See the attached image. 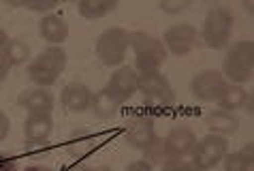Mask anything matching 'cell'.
Returning a JSON list of instances; mask_svg holds the SVG:
<instances>
[{
    "label": "cell",
    "instance_id": "obj_29",
    "mask_svg": "<svg viewBox=\"0 0 254 171\" xmlns=\"http://www.w3.org/2000/svg\"><path fill=\"white\" fill-rule=\"evenodd\" d=\"M124 171H152V165L147 161H132Z\"/></svg>",
    "mask_w": 254,
    "mask_h": 171
},
{
    "label": "cell",
    "instance_id": "obj_23",
    "mask_svg": "<svg viewBox=\"0 0 254 171\" xmlns=\"http://www.w3.org/2000/svg\"><path fill=\"white\" fill-rule=\"evenodd\" d=\"M143 156H145L143 161H147L150 165H156V163H160L162 156H165V150H162V141L156 139L154 144H150V146L143 150Z\"/></svg>",
    "mask_w": 254,
    "mask_h": 171
},
{
    "label": "cell",
    "instance_id": "obj_5",
    "mask_svg": "<svg viewBox=\"0 0 254 171\" xmlns=\"http://www.w3.org/2000/svg\"><path fill=\"white\" fill-rule=\"evenodd\" d=\"M252 60H254V45L252 41H239L235 43L227 56H224V77L233 84L242 86L252 77Z\"/></svg>",
    "mask_w": 254,
    "mask_h": 171
},
{
    "label": "cell",
    "instance_id": "obj_18",
    "mask_svg": "<svg viewBox=\"0 0 254 171\" xmlns=\"http://www.w3.org/2000/svg\"><path fill=\"white\" fill-rule=\"evenodd\" d=\"M248 96L250 94L244 90V86H239V84H227V88H224L222 94L218 96V105H220V109L233 113L235 109H242Z\"/></svg>",
    "mask_w": 254,
    "mask_h": 171
},
{
    "label": "cell",
    "instance_id": "obj_31",
    "mask_svg": "<svg viewBox=\"0 0 254 171\" xmlns=\"http://www.w3.org/2000/svg\"><path fill=\"white\" fill-rule=\"evenodd\" d=\"M6 41H9V37H6L4 28H2V26H0V52H2V47L6 45Z\"/></svg>",
    "mask_w": 254,
    "mask_h": 171
},
{
    "label": "cell",
    "instance_id": "obj_16",
    "mask_svg": "<svg viewBox=\"0 0 254 171\" xmlns=\"http://www.w3.org/2000/svg\"><path fill=\"white\" fill-rule=\"evenodd\" d=\"M39 32H41V37L47 43H52V45H60V43H64L68 39V28L64 24V19L60 15H54V13H47V15L41 19Z\"/></svg>",
    "mask_w": 254,
    "mask_h": 171
},
{
    "label": "cell",
    "instance_id": "obj_15",
    "mask_svg": "<svg viewBox=\"0 0 254 171\" xmlns=\"http://www.w3.org/2000/svg\"><path fill=\"white\" fill-rule=\"evenodd\" d=\"M17 105L24 107L28 113H52L54 111V94L45 88H32L19 94Z\"/></svg>",
    "mask_w": 254,
    "mask_h": 171
},
{
    "label": "cell",
    "instance_id": "obj_10",
    "mask_svg": "<svg viewBox=\"0 0 254 171\" xmlns=\"http://www.w3.org/2000/svg\"><path fill=\"white\" fill-rule=\"evenodd\" d=\"M194 146H196L194 131L188 126H175L162 139V150H165L167 159H182V156L192 152Z\"/></svg>",
    "mask_w": 254,
    "mask_h": 171
},
{
    "label": "cell",
    "instance_id": "obj_22",
    "mask_svg": "<svg viewBox=\"0 0 254 171\" xmlns=\"http://www.w3.org/2000/svg\"><path fill=\"white\" fill-rule=\"evenodd\" d=\"M252 161H248L242 154V150L224 156V171H250Z\"/></svg>",
    "mask_w": 254,
    "mask_h": 171
},
{
    "label": "cell",
    "instance_id": "obj_28",
    "mask_svg": "<svg viewBox=\"0 0 254 171\" xmlns=\"http://www.w3.org/2000/svg\"><path fill=\"white\" fill-rule=\"evenodd\" d=\"M188 2H160V9L167 13H178L182 9H186Z\"/></svg>",
    "mask_w": 254,
    "mask_h": 171
},
{
    "label": "cell",
    "instance_id": "obj_32",
    "mask_svg": "<svg viewBox=\"0 0 254 171\" xmlns=\"http://www.w3.org/2000/svg\"><path fill=\"white\" fill-rule=\"evenodd\" d=\"M24 171H52V169H47L43 165H30V167H26Z\"/></svg>",
    "mask_w": 254,
    "mask_h": 171
},
{
    "label": "cell",
    "instance_id": "obj_17",
    "mask_svg": "<svg viewBox=\"0 0 254 171\" xmlns=\"http://www.w3.org/2000/svg\"><path fill=\"white\" fill-rule=\"evenodd\" d=\"M239 126V120L233 116L231 111H224V109H216L207 116V128L211 131V135H229V133H235Z\"/></svg>",
    "mask_w": 254,
    "mask_h": 171
},
{
    "label": "cell",
    "instance_id": "obj_33",
    "mask_svg": "<svg viewBox=\"0 0 254 171\" xmlns=\"http://www.w3.org/2000/svg\"><path fill=\"white\" fill-rule=\"evenodd\" d=\"M86 171H114V169L107 167V165H98V167H88Z\"/></svg>",
    "mask_w": 254,
    "mask_h": 171
},
{
    "label": "cell",
    "instance_id": "obj_4",
    "mask_svg": "<svg viewBox=\"0 0 254 171\" xmlns=\"http://www.w3.org/2000/svg\"><path fill=\"white\" fill-rule=\"evenodd\" d=\"M233 30V13L227 6H214L201 26V39L211 49L227 47Z\"/></svg>",
    "mask_w": 254,
    "mask_h": 171
},
{
    "label": "cell",
    "instance_id": "obj_3",
    "mask_svg": "<svg viewBox=\"0 0 254 171\" xmlns=\"http://www.w3.org/2000/svg\"><path fill=\"white\" fill-rule=\"evenodd\" d=\"M130 47V32L124 28H107L96 41V56L105 67H122Z\"/></svg>",
    "mask_w": 254,
    "mask_h": 171
},
{
    "label": "cell",
    "instance_id": "obj_34",
    "mask_svg": "<svg viewBox=\"0 0 254 171\" xmlns=\"http://www.w3.org/2000/svg\"><path fill=\"white\" fill-rule=\"evenodd\" d=\"M194 171H201V169H194Z\"/></svg>",
    "mask_w": 254,
    "mask_h": 171
},
{
    "label": "cell",
    "instance_id": "obj_19",
    "mask_svg": "<svg viewBox=\"0 0 254 171\" xmlns=\"http://www.w3.org/2000/svg\"><path fill=\"white\" fill-rule=\"evenodd\" d=\"M0 56L6 60L9 67H19V64H24L28 60L30 47H28V43H24L22 39H13V41H6V45L2 47Z\"/></svg>",
    "mask_w": 254,
    "mask_h": 171
},
{
    "label": "cell",
    "instance_id": "obj_26",
    "mask_svg": "<svg viewBox=\"0 0 254 171\" xmlns=\"http://www.w3.org/2000/svg\"><path fill=\"white\" fill-rule=\"evenodd\" d=\"M0 171H17V159L11 154H0Z\"/></svg>",
    "mask_w": 254,
    "mask_h": 171
},
{
    "label": "cell",
    "instance_id": "obj_1",
    "mask_svg": "<svg viewBox=\"0 0 254 171\" xmlns=\"http://www.w3.org/2000/svg\"><path fill=\"white\" fill-rule=\"evenodd\" d=\"M130 45L135 49V71L137 75L158 73L167 60V49L162 41L150 37L147 32H130Z\"/></svg>",
    "mask_w": 254,
    "mask_h": 171
},
{
    "label": "cell",
    "instance_id": "obj_21",
    "mask_svg": "<svg viewBox=\"0 0 254 171\" xmlns=\"http://www.w3.org/2000/svg\"><path fill=\"white\" fill-rule=\"evenodd\" d=\"M114 9H116L114 0H81V2L77 4V11H79L86 19L105 17L109 11H114Z\"/></svg>",
    "mask_w": 254,
    "mask_h": 171
},
{
    "label": "cell",
    "instance_id": "obj_2",
    "mask_svg": "<svg viewBox=\"0 0 254 171\" xmlns=\"http://www.w3.org/2000/svg\"><path fill=\"white\" fill-rule=\"evenodd\" d=\"M64 67H66V52L60 45H52L43 49L37 58L28 64V77L37 86L45 88V86L56 84Z\"/></svg>",
    "mask_w": 254,
    "mask_h": 171
},
{
    "label": "cell",
    "instance_id": "obj_20",
    "mask_svg": "<svg viewBox=\"0 0 254 171\" xmlns=\"http://www.w3.org/2000/svg\"><path fill=\"white\" fill-rule=\"evenodd\" d=\"M122 105L118 101V98L111 94V92L105 88L101 92H96V94L92 96V109L98 118H111V116H116V111H118V107Z\"/></svg>",
    "mask_w": 254,
    "mask_h": 171
},
{
    "label": "cell",
    "instance_id": "obj_30",
    "mask_svg": "<svg viewBox=\"0 0 254 171\" xmlns=\"http://www.w3.org/2000/svg\"><path fill=\"white\" fill-rule=\"evenodd\" d=\"M9 64H6V60L2 58V56H0V84H2L4 80H6V75H9Z\"/></svg>",
    "mask_w": 254,
    "mask_h": 171
},
{
    "label": "cell",
    "instance_id": "obj_27",
    "mask_svg": "<svg viewBox=\"0 0 254 171\" xmlns=\"http://www.w3.org/2000/svg\"><path fill=\"white\" fill-rule=\"evenodd\" d=\"M9 128H11V122H9V118H6V113L0 109V141H2L6 135H9Z\"/></svg>",
    "mask_w": 254,
    "mask_h": 171
},
{
    "label": "cell",
    "instance_id": "obj_12",
    "mask_svg": "<svg viewBox=\"0 0 254 171\" xmlns=\"http://www.w3.org/2000/svg\"><path fill=\"white\" fill-rule=\"evenodd\" d=\"M92 92H90L88 86L83 84H68L64 86L60 94V103L64 107V111H70V113H81L92 107Z\"/></svg>",
    "mask_w": 254,
    "mask_h": 171
},
{
    "label": "cell",
    "instance_id": "obj_6",
    "mask_svg": "<svg viewBox=\"0 0 254 171\" xmlns=\"http://www.w3.org/2000/svg\"><path fill=\"white\" fill-rule=\"evenodd\" d=\"M229 152V139L222 135H207L192 148V167L201 171L214 169L218 163L224 161Z\"/></svg>",
    "mask_w": 254,
    "mask_h": 171
},
{
    "label": "cell",
    "instance_id": "obj_13",
    "mask_svg": "<svg viewBox=\"0 0 254 171\" xmlns=\"http://www.w3.org/2000/svg\"><path fill=\"white\" fill-rule=\"evenodd\" d=\"M26 139L28 144H45V141L52 137L54 133V120L52 113H28L26 120Z\"/></svg>",
    "mask_w": 254,
    "mask_h": 171
},
{
    "label": "cell",
    "instance_id": "obj_14",
    "mask_svg": "<svg viewBox=\"0 0 254 171\" xmlns=\"http://www.w3.org/2000/svg\"><path fill=\"white\" fill-rule=\"evenodd\" d=\"M156 139L158 135H156V128H154L152 118H135V122H130L128 131H126V141L132 148H139V150H145Z\"/></svg>",
    "mask_w": 254,
    "mask_h": 171
},
{
    "label": "cell",
    "instance_id": "obj_8",
    "mask_svg": "<svg viewBox=\"0 0 254 171\" xmlns=\"http://www.w3.org/2000/svg\"><path fill=\"white\" fill-rule=\"evenodd\" d=\"M227 84V77L220 71H203V73L192 77L190 90L199 101H218V96L222 94Z\"/></svg>",
    "mask_w": 254,
    "mask_h": 171
},
{
    "label": "cell",
    "instance_id": "obj_24",
    "mask_svg": "<svg viewBox=\"0 0 254 171\" xmlns=\"http://www.w3.org/2000/svg\"><path fill=\"white\" fill-rule=\"evenodd\" d=\"M11 4H13V6H24V9L43 13V11H52L58 2H56V0H45V2H30V0H19V2H11Z\"/></svg>",
    "mask_w": 254,
    "mask_h": 171
},
{
    "label": "cell",
    "instance_id": "obj_11",
    "mask_svg": "<svg viewBox=\"0 0 254 171\" xmlns=\"http://www.w3.org/2000/svg\"><path fill=\"white\" fill-rule=\"evenodd\" d=\"M139 88V75L132 67H120L116 69V73L111 75V80L107 84V90L114 94L120 103L128 101Z\"/></svg>",
    "mask_w": 254,
    "mask_h": 171
},
{
    "label": "cell",
    "instance_id": "obj_9",
    "mask_svg": "<svg viewBox=\"0 0 254 171\" xmlns=\"http://www.w3.org/2000/svg\"><path fill=\"white\" fill-rule=\"evenodd\" d=\"M165 49L173 56H186L196 45V30L190 24H175L165 30Z\"/></svg>",
    "mask_w": 254,
    "mask_h": 171
},
{
    "label": "cell",
    "instance_id": "obj_25",
    "mask_svg": "<svg viewBox=\"0 0 254 171\" xmlns=\"http://www.w3.org/2000/svg\"><path fill=\"white\" fill-rule=\"evenodd\" d=\"M162 171H194V167H192V163H186L182 159H169L162 165Z\"/></svg>",
    "mask_w": 254,
    "mask_h": 171
},
{
    "label": "cell",
    "instance_id": "obj_7",
    "mask_svg": "<svg viewBox=\"0 0 254 171\" xmlns=\"http://www.w3.org/2000/svg\"><path fill=\"white\" fill-rule=\"evenodd\" d=\"M145 101L156 107H167L175 101V92L171 90V84L162 73H147L139 75V88Z\"/></svg>",
    "mask_w": 254,
    "mask_h": 171
}]
</instances>
